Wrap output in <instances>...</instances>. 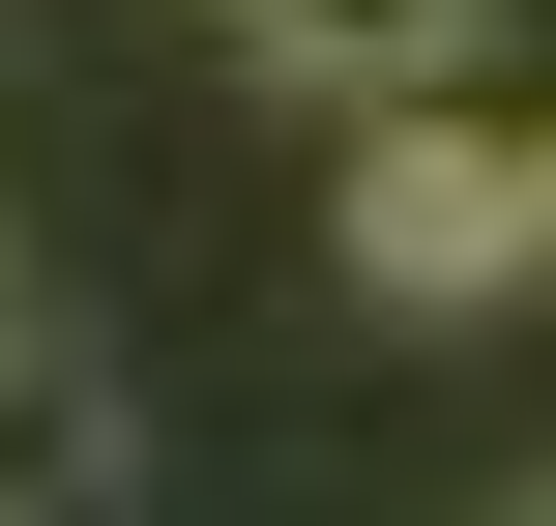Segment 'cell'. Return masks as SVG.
I'll use <instances>...</instances> for the list:
<instances>
[{"label":"cell","instance_id":"7a4b0ae2","mask_svg":"<svg viewBox=\"0 0 556 526\" xmlns=\"http://www.w3.org/2000/svg\"><path fill=\"white\" fill-rule=\"evenodd\" d=\"M264 59H293L323 117H381V88H440V59H469V0H264Z\"/></svg>","mask_w":556,"mask_h":526},{"label":"cell","instance_id":"6da1fadb","mask_svg":"<svg viewBox=\"0 0 556 526\" xmlns=\"http://www.w3.org/2000/svg\"><path fill=\"white\" fill-rule=\"evenodd\" d=\"M556 264V146H498V117H440V88H381L352 117V293H528Z\"/></svg>","mask_w":556,"mask_h":526},{"label":"cell","instance_id":"277c9868","mask_svg":"<svg viewBox=\"0 0 556 526\" xmlns=\"http://www.w3.org/2000/svg\"><path fill=\"white\" fill-rule=\"evenodd\" d=\"M528 526H556V498H528Z\"/></svg>","mask_w":556,"mask_h":526},{"label":"cell","instance_id":"3957f363","mask_svg":"<svg viewBox=\"0 0 556 526\" xmlns=\"http://www.w3.org/2000/svg\"><path fill=\"white\" fill-rule=\"evenodd\" d=\"M59 498H88V469H59V410L0 381V526H59Z\"/></svg>","mask_w":556,"mask_h":526}]
</instances>
